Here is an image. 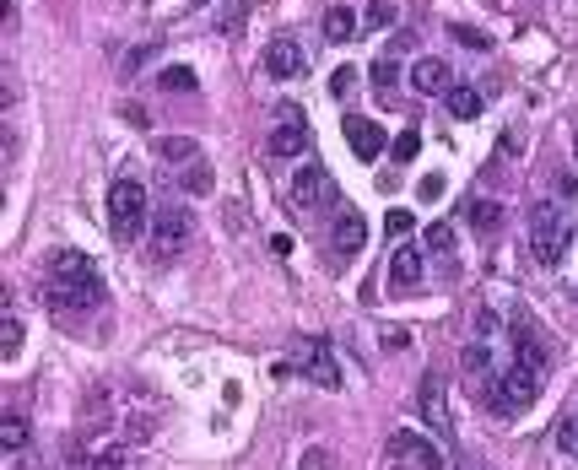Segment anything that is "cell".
Instances as JSON below:
<instances>
[{
    "mask_svg": "<svg viewBox=\"0 0 578 470\" xmlns=\"http://www.w3.org/2000/svg\"><path fill=\"white\" fill-rule=\"evenodd\" d=\"M411 211H389V217H384V238H395V244H400V238H406L411 233Z\"/></svg>",
    "mask_w": 578,
    "mask_h": 470,
    "instance_id": "obj_31",
    "label": "cell"
},
{
    "mask_svg": "<svg viewBox=\"0 0 578 470\" xmlns=\"http://www.w3.org/2000/svg\"><path fill=\"white\" fill-rule=\"evenodd\" d=\"M411 87L416 92H427V98H449V87H454V76H449V60H438V55H422L411 65Z\"/></svg>",
    "mask_w": 578,
    "mask_h": 470,
    "instance_id": "obj_13",
    "label": "cell"
},
{
    "mask_svg": "<svg viewBox=\"0 0 578 470\" xmlns=\"http://www.w3.org/2000/svg\"><path fill=\"white\" fill-rule=\"evenodd\" d=\"M303 146H308V119L287 103V109L276 114V130L265 136V152L271 157H303Z\"/></svg>",
    "mask_w": 578,
    "mask_h": 470,
    "instance_id": "obj_9",
    "label": "cell"
},
{
    "mask_svg": "<svg viewBox=\"0 0 578 470\" xmlns=\"http://www.w3.org/2000/svg\"><path fill=\"white\" fill-rule=\"evenodd\" d=\"M400 17V0H373L368 6V28H389Z\"/></svg>",
    "mask_w": 578,
    "mask_h": 470,
    "instance_id": "obj_29",
    "label": "cell"
},
{
    "mask_svg": "<svg viewBox=\"0 0 578 470\" xmlns=\"http://www.w3.org/2000/svg\"><path fill=\"white\" fill-rule=\"evenodd\" d=\"M28 438H33V427H28V416H22V411H11L6 422H0V449H6V454H22V449H28Z\"/></svg>",
    "mask_w": 578,
    "mask_h": 470,
    "instance_id": "obj_21",
    "label": "cell"
},
{
    "mask_svg": "<svg viewBox=\"0 0 578 470\" xmlns=\"http://www.w3.org/2000/svg\"><path fill=\"white\" fill-rule=\"evenodd\" d=\"M416 406H422L427 427H433L443 443L454 438V416H449V400H443V379H438V373H427V379H422V389H416Z\"/></svg>",
    "mask_w": 578,
    "mask_h": 470,
    "instance_id": "obj_10",
    "label": "cell"
},
{
    "mask_svg": "<svg viewBox=\"0 0 578 470\" xmlns=\"http://www.w3.org/2000/svg\"><path fill=\"white\" fill-rule=\"evenodd\" d=\"M416 146H422V136H416V130H406V136L395 141V163H411V157H416Z\"/></svg>",
    "mask_w": 578,
    "mask_h": 470,
    "instance_id": "obj_34",
    "label": "cell"
},
{
    "mask_svg": "<svg viewBox=\"0 0 578 470\" xmlns=\"http://www.w3.org/2000/svg\"><path fill=\"white\" fill-rule=\"evenodd\" d=\"M330 244H335V254H346V260H352V254H362V244H368V222H362L357 211L346 206L341 217H335V233H330Z\"/></svg>",
    "mask_w": 578,
    "mask_h": 470,
    "instance_id": "obj_16",
    "label": "cell"
},
{
    "mask_svg": "<svg viewBox=\"0 0 578 470\" xmlns=\"http://www.w3.org/2000/svg\"><path fill=\"white\" fill-rule=\"evenodd\" d=\"M384 346H395V352H400V346H411V330H400V325L384 330Z\"/></svg>",
    "mask_w": 578,
    "mask_h": 470,
    "instance_id": "obj_39",
    "label": "cell"
},
{
    "mask_svg": "<svg viewBox=\"0 0 578 470\" xmlns=\"http://www.w3.org/2000/svg\"><path fill=\"white\" fill-rule=\"evenodd\" d=\"M368 76H373V87H379L384 98H389V87L400 82V65H395V55H379V60H373V71H368Z\"/></svg>",
    "mask_w": 578,
    "mask_h": 470,
    "instance_id": "obj_25",
    "label": "cell"
},
{
    "mask_svg": "<svg viewBox=\"0 0 578 470\" xmlns=\"http://www.w3.org/2000/svg\"><path fill=\"white\" fill-rule=\"evenodd\" d=\"M152 438V416H130L125 422V443H146Z\"/></svg>",
    "mask_w": 578,
    "mask_h": 470,
    "instance_id": "obj_32",
    "label": "cell"
},
{
    "mask_svg": "<svg viewBox=\"0 0 578 470\" xmlns=\"http://www.w3.org/2000/svg\"><path fill=\"white\" fill-rule=\"evenodd\" d=\"M535 395H541V373L524 368V362H514V368H503V373L492 379L487 406H492V411H503V416H519V411H530V406H535Z\"/></svg>",
    "mask_w": 578,
    "mask_h": 470,
    "instance_id": "obj_4",
    "label": "cell"
},
{
    "mask_svg": "<svg viewBox=\"0 0 578 470\" xmlns=\"http://www.w3.org/2000/svg\"><path fill=\"white\" fill-rule=\"evenodd\" d=\"M357 11L352 6H325V44H352Z\"/></svg>",
    "mask_w": 578,
    "mask_h": 470,
    "instance_id": "obj_19",
    "label": "cell"
},
{
    "mask_svg": "<svg viewBox=\"0 0 578 470\" xmlns=\"http://www.w3.org/2000/svg\"><path fill=\"white\" fill-rule=\"evenodd\" d=\"M195 6H211V0H195Z\"/></svg>",
    "mask_w": 578,
    "mask_h": 470,
    "instance_id": "obj_41",
    "label": "cell"
},
{
    "mask_svg": "<svg viewBox=\"0 0 578 470\" xmlns=\"http://www.w3.org/2000/svg\"><path fill=\"white\" fill-rule=\"evenodd\" d=\"M298 368H303V379H308V384H319V389H341V362H335L330 341H319V335H308V341L298 346Z\"/></svg>",
    "mask_w": 578,
    "mask_h": 470,
    "instance_id": "obj_8",
    "label": "cell"
},
{
    "mask_svg": "<svg viewBox=\"0 0 578 470\" xmlns=\"http://www.w3.org/2000/svg\"><path fill=\"white\" fill-rule=\"evenodd\" d=\"M190 233H195V217H190L184 206H163V211H152V254H157V260L179 254L184 244H190Z\"/></svg>",
    "mask_w": 578,
    "mask_h": 470,
    "instance_id": "obj_7",
    "label": "cell"
},
{
    "mask_svg": "<svg viewBox=\"0 0 578 470\" xmlns=\"http://www.w3.org/2000/svg\"><path fill=\"white\" fill-rule=\"evenodd\" d=\"M568 238H573V227L568 217H562L551 200H541V206H530V254H535V265H562V254H568Z\"/></svg>",
    "mask_w": 578,
    "mask_h": 470,
    "instance_id": "obj_3",
    "label": "cell"
},
{
    "mask_svg": "<svg viewBox=\"0 0 578 470\" xmlns=\"http://www.w3.org/2000/svg\"><path fill=\"white\" fill-rule=\"evenodd\" d=\"M292 200H298V211H335L341 206V184L330 179V168L308 163L292 173Z\"/></svg>",
    "mask_w": 578,
    "mask_h": 470,
    "instance_id": "obj_5",
    "label": "cell"
},
{
    "mask_svg": "<svg viewBox=\"0 0 578 470\" xmlns=\"http://www.w3.org/2000/svg\"><path fill=\"white\" fill-rule=\"evenodd\" d=\"M449 114H454V119H476V114H481V92L465 87V82H454V87H449Z\"/></svg>",
    "mask_w": 578,
    "mask_h": 470,
    "instance_id": "obj_22",
    "label": "cell"
},
{
    "mask_svg": "<svg viewBox=\"0 0 578 470\" xmlns=\"http://www.w3.org/2000/svg\"><path fill=\"white\" fill-rule=\"evenodd\" d=\"M49 308H92L103 298V276L87 254L76 249H55L49 254Z\"/></svg>",
    "mask_w": 578,
    "mask_h": 470,
    "instance_id": "obj_1",
    "label": "cell"
},
{
    "mask_svg": "<svg viewBox=\"0 0 578 470\" xmlns=\"http://www.w3.org/2000/svg\"><path fill=\"white\" fill-rule=\"evenodd\" d=\"M179 179H184V190H190V195H206V190H211V173H206V163H195V168H184V173H179Z\"/></svg>",
    "mask_w": 578,
    "mask_h": 470,
    "instance_id": "obj_30",
    "label": "cell"
},
{
    "mask_svg": "<svg viewBox=\"0 0 578 470\" xmlns=\"http://www.w3.org/2000/svg\"><path fill=\"white\" fill-rule=\"evenodd\" d=\"M416 195H422L427 206H433V200H443V179H438V173H427V179L416 184Z\"/></svg>",
    "mask_w": 578,
    "mask_h": 470,
    "instance_id": "obj_35",
    "label": "cell"
},
{
    "mask_svg": "<svg viewBox=\"0 0 578 470\" xmlns=\"http://www.w3.org/2000/svg\"><path fill=\"white\" fill-rule=\"evenodd\" d=\"M352 87H357V71H352V65H341V71L330 76V92H335V98H346Z\"/></svg>",
    "mask_w": 578,
    "mask_h": 470,
    "instance_id": "obj_33",
    "label": "cell"
},
{
    "mask_svg": "<svg viewBox=\"0 0 578 470\" xmlns=\"http://www.w3.org/2000/svg\"><path fill=\"white\" fill-rule=\"evenodd\" d=\"M514 357L524 362V368H535V373L546 368V346L535 341V330H524L519 319H514Z\"/></svg>",
    "mask_w": 578,
    "mask_h": 470,
    "instance_id": "obj_20",
    "label": "cell"
},
{
    "mask_svg": "<svg viewBox=\"0 0 578 470\" xmlns=\"http://www.w3.org/2000/svg\"><path fill=\"white\" fill-rule=\"evenodd\" d=\"M130 465V443H109V449H92L87 470H125Z\"/></svg>",
    "mask_w": 578,
    "mask_h": 470,
    "instance_id": "obj_23",
    "label": "cell"
},
{
    "mask_svg": "<svg viewBox=\"0 0 578 470\" xmlns=\"http://www.w3.org/2000/svg\"><path fill=\"white\" fill-rule=\"evenodd\" d=\"M465 227H470V233H481V238H492L497 227H503V200H492V195L465 200Z\"/></svg>",
    "mask_w": 578,
    "mask_h": 470,
    "instance_id": "obj_17",
    "label": "cell"
},
{
    "mask_svg": "<svg viewBox=\"0 0 578 470\" xmlns=\"http://www.w3.org/2000/svg\"><path fill=\"white\" fill-rule=\"evenodd\" d=\"M389 460L406 465V470H443V449L427 433H416V427H400V433H389Z\"/></svg>",
    "mask_w": 578,
    "mask_h": 470,
    "instance_id": "obj_6",
    "label": "cell"
},
{
    "mask_svg": "<svg viewBox=\"0 0 578 470\" xmlns=\"http://www.w3.org/2000/svg\"><path fill=\"white\" fill-rule=\"evenodd\" d=\"M427 271V260H422V249H411V244H395V254H389V287H416Z\"/></svg>",
    "mask_w": 578,
    "mask_h": 470,
    "instance_id": "obj_15",
    "label": "cell"
},
{
    "mask_svg": "<svg viewBox=\"0 0 578 470\" xmlns=\"http://www.w3.org/2000/svg\"><path fill=\"white\" fill-rule=\"evenodd\" d=\"M573 157H578V130H573Z\"/></svg>",
    "mask_w": 578,
    "mask_h": 470,
    "instance_id": "obj_40",
    "label": "cell"
},
{
    "mask_svg": "<svg viewBox=\"0 0 578 470\" xmlns=\"http://www.w3.org/2000/svg\"><path fill=\"white\" fill-rule=\"evenodd\" d=\"M152 152H157V163H168V173L173 168H195V163H206V152H200V141H190V136H157L152 141Z\"/></svg>",
    "mask_w": 578,
    "mask_h": 470,
    "instance_id": "obj_12",
    "label": "cell"
},
{
    "mask_svg": "<svg viewBox=\"0 0 578 470\" xmlns=\"http://www.w3.org/2000/svg\"><path fill=\"white\" fill-rule=\"evenodd\" d=\"M427 254H454V227H449V222H433V227H427Z\"/></svg>",
    "mask_w": 578,
    "mask_h": 470,
    "instance_id": "obj_28",
    "label": "cell"
},
{
    "mask_svg": "<svg viewBox=\"0 0 578 470\" xmlns=\"http://www.w3.org/2000/svg\"><path fill=\"white\" fill-rule=\"evenodd\" d=\"M0 352H6V357L22 352V325H17V319H6V346H0Z\"/></svg>",
    "mask_w": 578,
    "mask_h": 470,
    "instance_id": "obj_38",
    "label": "cell"
},
{
    "mask_svg": "<svg viewBox=\"0 0 578 470\" xmlns=\"http://www.w3.org/2000/svg\"><path fill=\"white\" fill-rule=\"evenodd\" d=\"M157 87H163V92H195L200 82H195V71H190V65H168V71L157 76Z\"/></svg>",
    "mask_w": 578,
    "mask_h": 470,
    "instance_id": "obj_24",
    "label": "cell"
},
{
    "mask_svg": "<svg viewBox=\"0 0 578 470\" xmlns=\"http://www.w3.org/2000/svg\"><path fill=\"white\" fill-rule=\"evenodd\" d=\"M341 130H346V146H352L362 163H373V157L384 152V125H373V119H362V114H357V119H346Z\"/></svg>",
    "mask_w": 578,
    "mask_h": 470,
    "instance_id": "obj_14",
    "label": "cell"
},
{
    "mask_svg": "<svg viewBox=\"0 0 578 470\" xmlns=\"http://www.w3.org/2000/svg\"><path fill=\"white\" fill-rule=\"evenodd\" d=\"M524 152V130L514 125V130H503V141H497V152H492V168H503L508 157H519Z\"/></svg>",
    "mask_w": 578,
    "mask_h": 470,
    "instance_id": "obj_26",
    "label": "cell"
},
{
    "mask_svg": "<svg viewBox=\"0 0 578 470\" xmlns=\"http://www.w3.org/2000/svg\"><path fill=\"white\" fill-rule=\"evenodd\" d=\"M487 346H492V341H470V346H465V357H460V362H465V379H470V389L481 384V395H487V389H492V379H497V373H492V352H487Z\"/></svg>",
    "mask_w": 578,
    "mask_h": 470,
    "instance_id": "obj_18",
    "label": "cell"
},
{
    "mask_svg": "<svg viewBox=\"0 0 578 470\" xmlns=\"http://www.w3.org/2000/svg\"><path fill=\"white\" fill-rule=\"evenodd\" d=\"M265 71L276 76V82H292V76L308 71V55L298 38H271V49H265Z\"/></svg>",
    "mask_w": 578,
    "mask_h": 470,
    "instance_id": "obj_11",
    "label": "cell"
},
{
    "mask_svg": "<svg viewBox=\"0 0 578 470\" xmlns=\"http://www.w3.org/2000/svg\"><path fill=\"white\" fill-rule=\"evenodd\" d=\"M146 227H152L146 184L141 179H114L109 184V233H114V244H136Z\"/></svg>",
    "mask_w": 578,
    "mask_h": 470,
    "instance_id": "obj_2",
    "label": "cell"
},
{
    "mask_svg": "<svg viewBox=\"0 0 578 470\" xmlns=\"http://www.w3.org/2000/svg\"><path fill=\"white\" fill-rule=\"evenodd\" d=\"M557 449L568 454V460H578V411H573V416H562V422H557Z\"/></svg>",
    "mask_w": 578,
    "mask_h": 470,
    "instance_id": "obj_27",
    "label": "cell"
},
{
    "mask_svg": "<svg viewBox=\"0 0 578 470\" xmlns=\"http://www.w3.org/2000/svg\"><path fill=\"white\" fill-rule=\"evenodd\" d=\"M330 465H335L330 449H308V454H303V470H330Z\"/></svg>",
    "mask_w": 578,
    "mask_h": 470,
    "instance_id": "obj_37",
    "label": "cell"
},
{
    "mask_svg": "<svg viewBox=\"0 0 578 470\" xmlns=\"http://www.w3.org/2000/svg\"><path fill=\"white\" fill-rule=\"evenodd\" d=\"M454 33V44H465V49H487V33H476V28H449Z\"/></svg>",
    "mask_w": 578,
    "mask_h": 470,
    "instance_id": "obj_36",
    "label": "cell"
}]
</instances>
